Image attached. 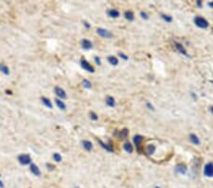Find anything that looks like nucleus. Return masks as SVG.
<instances>
[{"label": "nucleus", "mask_w": 213, "mask_h": 188, "mask_svg": "<svg viewBox=\"0 0 213 188\" xmlns=\"http://www.w3.org/2000/svg\"><path fill=\"white\" fill-rule=\"evenodd\" d=\"M190 96L192 97V99L194 100V101H196V100H197V95L194 92H190Z\"/></svg>", "instance_id": "c9c22d12"}, {"label": "nucleus", "mask_w": 213, "mask_h": 188, "mask_svg": "<svg viewBox=\"0 0 213 188\" xmlns=\"http://www.w3.org/2000/svg\"><path fill=\"white\" fill-rule=\"evenodd\" d=\"M196 5H197V7H198V8H202V6H203V2L201 1V0H198V1L196 2Z\"/></svg>", "instance_id": "f704fd0d"}, {"label": "nucleus", "mask_w": 213, "mask_h": 188, "mask_svg": "<svg viewBox=\"0 0 213 188\" xmlns=\"http://www.w3.org/2000/svg\"><path fill=\"white\" fill-rule=\"evenodd\" d=\"M209 110H210V112H211V113H212V115H213V106L209 107Z\"/></svg>", "instance_id": "4c0bfd02"}, {"label": "nucleus", "mask_w": 213, "mask_h": 188, "mask_svg": "<svg viewBox=\"0 0 213 188\" xmlns=\"http://www.w3.org/2000/svg\"><path fill=\"white\" fill-rule=\"evenodd\" d=\"M146 106H147L150 110H154V109H154V106L152 105V104L151 102H147V103H146Z\"/></svg>", "instance_id": "7c9ffc66"}, {"label": "nucleus", "mask_w": 213, "mask_h": 188, "mask_svg": "<svg viewBox=\"0 0 213 188\" xmlns=\"http://www.w3.org/2000/svg\"><path fill=\"white\" fill-rule=\"evenodd\" d=\"M143 139H144V137L142 135H135L134 137V139H133V140H134V143L135 145L138 152H140V145H141Z\"/></svg>", "instance_id": "9d476101"}, {"label": "nucleus", "mask_w": 213, "mask_h": 188, "mask_svg": "<svg viewBox=\"0 0 213 188\" xmlns=\"http://www.w3.org/2000/svg\"><path fill=\"white\" fill-rule=\"evenodd\" d=\"M83 87H85V89H90L92 87V84H91V82L89 81V80L84 79L83 81Z\"/></svg>", "instance_id": "a878e982"}, {"label": "nucleus", "mask_w": 213, "mask_h": 188, "mask_svg": "<svg viewBox=\"0 0 213 188\" xmlns=\"http://www.w3.org/2000/svg\"><path fill=\"white\" fill-rule=\"evenodd\" d=\"M0 71H1V72H3L5 75H9L10 74L9 67L4 65V64H0Z\"/></svg>", "instance_id": "5701e85b"}, {"label": "nucleus", "mask_w": 213, "mask_h": 188, "mask_svg": "<svg viewBox=\"0 0 213 188\" xmlns=\"http://www.w3.org/2000/svg\"><path fill=\"white\" fill-rule=\"evenodd\" d=\"M107 14L111 18H118L120 13L116 9H109L107 11Z\"/></svg>", "instance_id": "ddd939ff"}, {"label": "nucleus", "mask_w": 213, "mask_h": 188, "mask_svg": "<svg viewBox=\"0 0 213 188\" xmlns=\"http://www.w3.org/2000/svg\"><path fill=\"white\" fill-rule=\"evenodd\" d=\"M161 18L164 20L165 22H167V23H171V22H172V16L171 15H170V14H165V13H162L161 14Z\"/></svg>", "instance_id": "b1692460"}, {"label": "nucleus", "mask_w": 213, "mask_h": 188, "mask_svg": "<svg viewBox=\"0 0 213 188\" xmlns=\"http://www.w3.org/2000/svg\"><path fill=\"white\" fill-rule=\"evenodd\" d=\"M81 67H83L84 70L88 71V72H92V73H93L94 71H95L94 67L92 66L89 62H87L85 59H82L81 60Z\"/></svg>", "instance_id": "39448f33"}, {"label": "nucleus", "mask_w": 213, "mask_h": 188, "mask_svg": "<svg viewBox=\"0 0 213 188\" xmlns=\"http://www.w3.org/2000/svg\"><path fill=\"white\" fill-rule=\"evenodd\" d=\"M193 22L197 27L200 28V29H207V28H208V26H209V23H208L207 20L202 16H200V15H197V16L194 17Z\"/></svg>", "instance_id": "f257e3e1"}, {"label": "nucleus", "mask_w": 213, "mask_h": 188, "mask_svg": "<svg viewBox=\"0 0 213 188\" xmlns=\"http://www.w3.org/2000/svg\"><path fill=\"white\" fill-rule=\"evenodd\" d=\"M118 56L121 58L122 60H124V61H127L128 59H129V57H128V55H126L125 53H123V52H119L118 53Z\"/></svg>", "instance_id": "c756f323"}, {"label": "nucleus", "mask_w": 213, "mask_h": 188, "mask_svg": "<svg viewBox=\"0 0 213 188\" xmlns=\"http://www.w3.org/2000/svg\"><path fill=\"white\" fill-rule=\"evenodd\" d=\"M155 150H156V147H155L154 145H149L147 146V153H148L149 155L154 154V152H155Z\"/></svg>", "instance_id": "393cba45"}, {"label": "nucleus", "mask_w": 213, "mask_h": 188, "mask_svg": "<svg viewBox=\"0 0 213 188\" xmlns=\"http://www.w3.org/2000/svg\"><path fill=\"white\" fill-rule=\"evenodd\" d=\"M210 83H211V84H213V81H212V80H211V81H210Z\"/></svg>", "instance_id": "a19ab883"}, {"label": "nucleus", "mask_w": 213, "mask_h": 188, "mask_svg": "<svg viewBox=\"0 0 213 188\" xmlns=\"http://www.w3.org/2000/svg\"><path fill=\"white\" fill-rule=\"evenodd\" d=\"M174 170H175L176 173L181 174V175H185L188 172V167H187L186 165H185V163L179 162V163H177V165H176Z\"/></svg>", "instance_id": "0eeeda50"}, {"label": "nucleus", "mask_w": 213, "mask_h": 188, "mask_svg": "<svg viewBox=\"0 0 213 188\" xmlns=\"http://www.w3.org/2000/svg\"><path fill=\"white\" fill-rule=\"evenodd\" d=\"M55 103H56V105H57V106L59 107L60 109H62V110H66V104L63 103L61 99H55Z\"/></svg>", "instance_id": "412c9836"}, {"label": "nucleus", "mask_w": 213, "mask_h": 188, "mask_svg": "<svg viewBox=\"0 0 213 188\" xmlns=\"http://www.w3.org/2000/svg\"><path fill=\"white\" fill-rule=\"evenodd\" d=\"M140 16H141V18L142 19H144V20H148L149 18H150V17H149V14L146 13V11H140Z\"/></svg>", "instance_id": "c85d7f7f"}, {"label": "nucleus", "mask_w": 213, "mask_h": 188, "mask_svg": "<svg viewBox=\"0 0 213 188\" xmlns=\"http://www.w3.org/2000/svg\"><path fill=\"white\" fill-rule=\"evenodd\" d=\"M54 92H55V94L59 97V99H66V92L65 91V89H62V87H55Z\"/></svg>", "instance_id": "1a4fd4ad"}, {"label": "nucleus", "mask_w": 213, "mask_h": 188, "mask_svg": "<svg viewBox=\"0 0 213 188\" xmlns=\"http://www.w3.org/2000/svg\"><path fill=\"white\" fill-rule=\"evenodd\" d=\"M107 61L109 62V64L112 66H118V59L116 56H114V55H110V56H108Z\"/></svg>", "instance_id": "6ab92c4d"}, {"label": "nucleus", "mask_w": 213, "mask_h": 188, "mask_svg": "<svg viewBox=\"0 0 213 188\" xmlns=\"http://www.w3.org/2000/svg\"><path fill=\"white\" fill-rule=\"evenodd\" d=\"M204 175L207 178H213V162H207L204 167Z\"/></svg>", "instance_id": "f03ea898"}, {"label": "nucleus", "mask_w": 213, "mask_h": 188, "mask_svg": "<svg viewBox=\"0 0 213 188\" xmlns=\"http://www.w3.org/2000/svg\"><path fill=\"white\" fill-rule=\"evenodd\" d=\"M174 47H175L176 50H177L179 53L183 54L184 56H186V57H190V54L188 53L187 50L185 49V47H184V46H183L181 43H179V42H176V41H175V42H174Z\"/></svg>", "instance_id": "423d86ee"}, {"label": "nucleus", "mask_w": 213, "mask_h": 188, "mask_svg": "<svg viewBox=\"0 0 213 188\" xmlns=\"http://www.w3.org/2000/svg\"><path fill=\"white\" fill-rule=\"evenodd\" d=\"M123 149L125 150L127 153L131 154V153H133V152H134V146H133V145H132L131 143L127 142V143H125L123 145Z\"/></svg>", "instance_id": "f3484780"}, {"label": "nucleus", "mask_w": 213, "mask_h": 188, "mask_svg": "<svg viewBox=\"0 0 213 188\" xmlns=\"http://www.w3.org/2000/svg\"><path fill=\"white\" fill-rule=\"evenodd\" d=\"M98 142H99V145H102V148H104L106 151H108V152H114L113 146H112L110 143H103L102 140H99V139H98Z\"/></svg>", "instance_id": "4468645a"}, {"label": "nucleus", "mask_w": 213, "mask_h": 188, "mask_svg": "<svg viewBox=\"0 0 213 188\" xmlns=\"http://www.w3.org/2000/svg\"><path fill=\"white\" fill-rule=\"evenodd\" d=\"M155 188H161V187H158V186H155Z\"/></svg>", "instance_id": "ea45409f"}, {"label": "nucleus", "mask_w": 213, "mask_h": 188, "mask_svg": "<svg viewBox=\"0 0 213 188\" xmlns=\"http://www.w3.org/2000/svg\"><path fill=\"white\" fill-rule=\"evenodd\" d=\"M18 161L22 165H28L31 162V158L28 154H21L18 156Z\"/></svg>", "instance_id": "7ed1b4c3"}, {"label": "nucleus", "mask_w": 213, "mask_h": 188, "mask_svg": "<svg viewBox=\"0 0 213 188\" xmlns=\"http://www.w3.org/2000/svg\"><path fill=\"white\" fill-rule=\"evenodd\" d=\"M83 26L86 28V29H90V28H91V24H89L87 21H83Z\"/></svg>", "instance_id": "473e14b6"}, {"label": "nucleus", "mask_w": 213, "mask_h": 188, "mask_svg": "<svg viewBox=\"0 0 213 188\" xmlns=\"http://www.w3.org/2000/svg\"><path fill=\"white\" fill-rule=\"evenodd\" d=\"M89 116H90V119L93 120V121H97V120H99V115H97V113H95L94 111H91L89 113Z\"/></svg>", "instance_id": "bb28decb"}, {"label": "nucleus", "mask_w": 213, "mask_h": 188, "mask_svg": "<svg viewBox=\"0 0 213 188\" xmlns=\"http://www.w3.org/2000/svg\"><path fill=\"white\" fill-rule=\"evenodd\" d=\"M190 141L191 142V143H193L194 145H201V140L200 138L194 133L190 134Z\"/></svg>", "instance_id": "f8f14e48"}, {"label": "nucleus", "mask_w": 213, "mask_h": 188, "mask_svg": "<svg viewBox=\"0 0 213 188\" xmlns=\"http://www.w3.org/2000/svg\"><path fill=\"white\" fill-rule=\"evenodd\" d=\"M47 167L49 168V170H54L55 166L53 165H51V163H47Z\"/></svg>", "instance_id": "72a5a7b5"}, {"label": "nucleus", "mask_w": 213, "mask_h": 188, "mask_svg": "<svg viewBox=\"0 0 213 188\" xmlns=\"http://www.w3.org/2000/svg\"><path fill=\"white\" fill-rule=\"evenodd\" d=\"M94 60H95V62H96V64H97V65H99V66L102 65V60H100V58L99 56H95Z\"/></svg>", "instance_id": "2f4dec72"}, {"label": "nucleus", "mask_w": 213, "mask_h": 188, "mask_svg": "<svg viewBox=\"0 0 213 188\" xmlns=\"http://www.w3.org/2000/svg\"><path fill=\"white\" fill-rule=\"evenodd\" d=\"M81 45H82V48L83 50H91L92 47H93V44H92L91 41H89L88 39H83L82 42H81Z\"/></svg>", "instance_id": "9b49d317"}, {"label": "nucleus", "mask_w": 213, "mask_h": 188, "mask_svg": "<svg viewBox=\"0 0 213 188\" xmlns=\"http://www.w3.org/2000/svg\"><path fill=\"white\" fill-rule=\"evenodd\" d=\"M0 187H1V188L4 187V184H3V182H2L1 181H0Z\"/></svg>", "instance_id": "58836bf2"}, {"label": "nucleus", "mask_w": 213, "mask_h": 188, "mask_svg": "<svg viewBox=\"0 0 213 188\" xmlns=\"http://www.w3.org/2000/svg\"><path fill=\"white\" fill-rule=\"evenodd\" d=\"M0 177H1V175H0Z\"/></svg>", "instance_id": "79ce46f5"}, {"label": "nucleus", "mask_w": 213, "mask_h": 188, "mask_svg": "<svg viewBox=\"0 0 213 188\" xmlns=\"http://www.w3.org/2000/svg\"><path fill=\"white\" fill-rule=\"evenodd\" d=\"M115 135L120 140H125V139H127L128 135H129V129H128V128H123V129L119 130V131L115 132Z\"/></svg>", "instance_id": "6e6552de"}, {"label": "nucleus", "mask_w": 213, "mask_h": 188, "mask_svg": "<svg viewBox=\"0 0 213 188\" xmlns=\"http://www.w3.org/2000/svg\"><path fill=\"white\" fill-rule=\"evenodd\" d=\"M30 168V171L32 172V174H34L35 176H41V171H40L39 167L36 165H34V163H31Z\"/></svg>", "instance_id": "a211bd4d"}, {"label": "nucleus", "mask_w": 213, "mask_h": 188, "mask_svg": "<svg viewBox=\"0 0 213 188\" xmlns=\"http://www.w3.org/2000/svg\"><path fill=\"white\" fill-rule=\"evenodd\" d=\"M41 100H42L43 104H44V105H45L47 107H49V109H52V103H51V101H50V100H49V98L42 97Z\"/></svg>", "instance_id": "4be33fe9"}, {"label": "nucleus", "mask_w": 213, "mask_h": 188, "mask_svg": "<svg viewBox=\"0 0 213 188\" xmlns=\"http://www.w3.org/2000/svg\"><path fill=\"white\" fill-rule=\"evenodd\" d=\"M53 159H54V161H55V162H60L62 161V156L60 155L59 153H54V154H53Z\"/></svg>", "instance_id": "cd10ccee"}, {"label": "nucleus", "mask_w": 213, "mask_h": 188, "mask_svg": "<svg viewBox=\"0 0 213 188\" xmlns=\"http://www.w3.org/2000/svg\"><path fill=\"white\" fill-rule=\"evenodd\" d=\"M123 15H124V17H125V19L128 20V21H130V22L135 20V14L132 11H125Z\"/></svg>", "instance_id": "2eb2a0df"}, {"label": "nucleus", "mask_w": 213, "mask_h": 188, "mask_svg": "<svg viewBox=\"0 0 213 188\" xmlns=\"http://www.w3.org/2000/svg\"><path fill=\"white\" fill-rule=\"evenodd\" d=\"M207 5H208V7H210V8H212V9H213V1L208 2V3H207Z\"/></svg>", "instance_id": "e433bc0d"}, {"label": "nucleus", "mask_w": 213, "mask_h": 188, "mask_svg": "<svg viewBox=\"0 0 213 188\" xmlns=\"http://www.w3.org/2000/svg\"><path fill=\"white\" fill-rule=\"evenodd\" d=\"M97 33L99 35V36L106 38V39L113 37V33H112L110 31H108L106 29H102V28H99V29H97Z\"/></svg>", "instance_id": "20e7f679"}, {"label": "nucleus", "mask_w": 213, "mask_h": 188, "mask_svg": "<svg viewBox=\"0 0 213 188\" xmlns=\"http://www.w3.org/2000/svg\"><path fill=\"white\" fill-rule=\"evenodd\" d=\"M106 105L110 107H115L116 106V100L112 96H107L106 97Z\"/></svg>", "instance_id": "aec40b11"}, {"label": "nucleus", "mask_w": 213, "mask_h": 188, "mask_svg": "<svg viewBox=\"0 0 213 188\" xmlns=\"http://www.w3.org/2000/svg\"><path fill=\"white\" fill-rule=\"evenodd\" d=\"M83 148L85 149L86 151H91L93 149V143H92L90 141H87V140H84V141L82 142Z\"/></svg>", "instance_id": "dca6fc26"}]
</instances>
